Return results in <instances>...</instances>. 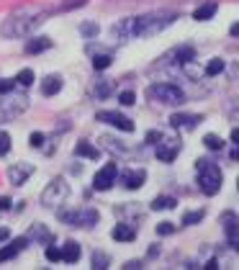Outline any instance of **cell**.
I'll use <instances>...</instances> for the list:
<instances>
[{"label": "cell", "instance_id": "obj_1", "mask_svg": "<svg viewBox=\"0 0 239 270\" xmlns=\"http://www.w3.org/2000/svg\"><path fill=\"white\" fill-rule=\"evenodd\" d=\"M47 13L49 11H44V8H39V5H21V8H16V11L3 21L0 34H3L5 39L29 36L36 26H41L44 21H47Z\"/></svg>", "mask_w": 239, "mask_h": 270}, {"label": "cell", "instance_id": "obj_2", "mask_svg": "<svg viewBox=\"0 0 239 270\" xmlns=\"http://www.w3.org/2000/svg\"><path fill=\"white\" fill-rule=\"evenodd\" d=\"M175 21V13H147V16H131V39L136 36H154Z\"/></svg>", "mask_w": 239, "mask_h": 270}, {"label": "cell", "instance_id": "obj_3", "mask_svg": "<svg viewBox=\"0 0 239 270\" xmlns=\"http://www.w3.org/2000/svg\"><path fill=\"white\" fill-rule=\"evenodd\" d=\"M196 173H198V185L206 196H216L221 191V170H219L211 160L201 157L196 162Z\"/></svg>", "mask_w": 239, "mask_h": 270}, {"label": "cell", "instance_id": "obj_4", "mask_svg": "<svg viewBox=\"0 0 239 270\" xmlns=\"http://www.w3.org/2000/svg\"><path fill=\"white\" fill-rule=\"evenodd\" d=\"M147 95L149 101L154 103H165V106H180L185 103V93L178 88V85H170V83H154L147 88Z\"/></svg>", "mask_w": 239, "mask_h": 270}, {"label": "cell", "instance_id": "obj_5", "mask_svg": "<svg viewBox=\"0 0 239 270\" xmlns=\"http://www.w3.org/2000/svg\"><path fill=\"white\" fill-rule=\"evenodd\" d=\"M67 196H70V185H67V180L64 178H54L52 183L44 188V193H41V203L47 206V209H59V206L67 201Z\"/></svg>", "mask_w": 239, "mask_h": 270}, {"label": "cell", "instance_id": "obj_6", "mask_svg": "<svg viewBox=\"0 0 239 270\" xmlns=\"http://www.w3.org/2000/svg\"><path fill=\"white\" fill-rule=\"evenodd\" d=\"M26 108H29V98H23V95H13V98L0 101V124L18 119Z\"/></svg>", "mask_w": 239, "mask_h": 270}, {"label": "cell", "instance_id": "obj_7", "mask_svg": "<svg viewBox=\"0 0 239 270\" xmlns=\"http://www.w3.org/2000/svg\"><path fill=\"white\" fill-rule=\"evenodd\" d=\"M100 214L95 209H80V211H72V214H62V221H67L70 227H93L98 224Z\"/></svg>", "mask_w": 239, "mask_h": 270}, {"label": "cell", "instance_id": "obj_8", "mask_svg": "<svg viewBox=\"0 0 239 270\" xmlns=\"http://www.w3.org/2000/svg\"><path fill=\"white\" fill-rule=\"evenodd\" d=\"M116 178H118V165H116V162H108V165H103L95 173L93 188H95V191H108V188L116 183Z\"/></svg>", "mask_w": 239, "mask_h": 270}, {"label": "cell", "instance_id": "obj_9", "mask_svg": "<svg viewBox=\"0 0 239 270\" xmlns=\"http://www.w3.org/2000/svg\"><path fill=\"white\" fill-rule=\"evenodd\" d=\"M95 121L111 124V126H116V129H121V131H134L131 119H126L124 113H116V111H98L95 113Z\"/></svg>", "mask_w": 239, "mask_h": 270}, {"label": "cell", "instance_id": "obj_10", "mask_svg": "<svg viewBox=\"0 0 239 270\" xmlns=\"http://www.w3.org/2000/svg\"><path fill=\"white\" fill-rule=\"evenodd\" d=\"M31 175H34V165H29V162H13V165L8 167V180H11L13 185H23Z\"/></svg>", "mask_w": 239, "mask_h": 270}, {"label": "cell", "instance_id": "obj_11", "mask_svg": "<svg viewBox=\"0 0 239 270\" xmlns=\"http://www.w3.org/2000/svg\"><path fill=\"white\" fill-rule=\"evenodd\" d=\"M170 144H165V137L157 142V157L162 160V162H172L178 157V152H180V142H175V139H167Z\"/></svg>", "mask_w": 239, "mask_h": 270}, {"label": "cell", "instance_id": "obj_12", "mask_svg": "<svg viewBox=\"0 0 239 270\" xmlns=\"http://www.w3.org/2000/svg\"><path fill=\"white\" fill-rule=\"evenodd\" d=\"M111 36H113V41H126V39H131V16H129V18H121L118 23H113Z\"/></svg>", "mask_w": 239, "mask_h": 270}, {"label": "cell", "instance_id": "obj_13", "mask_svg": "<svg viewBox=\"0 0 239 270\" xmlns=\"http://www.w3.org/2000/svg\"><path fill=\"white\" fill-rule=\"evenodd\" d=\"M196 124H201V116H188V113L170 116V126H175V129H193Z\"/></svg>", "mask_w": 239, "mask_h": 270}, {"label": "cell", "instance_id": "obj_14", "mask_svg": "<svg viewBox=\"0 0 239 270\" xmlns=\"http://www.w3.org/2000/svg\"><path fill=\"white\" fill-rule=\"evenodd\" d=\"M224 232H226L229 247H237L239 237H237V216L234 214H224Z\"/></svg>", "mask_w": 239, "mask_h": 270}, {"label": "cell", "instance_id": "obj_15", "mask_svg": "<svg viewBox=\"0 0 239 270\" xmlns=\"http://www.w3.org/2000/svg\"><path fill=\"white\" fill-rule=\"evenodd\" d=\"M111 237L116 242H131V239H136V229L131 227V224H116L113 232H111Z\"/></svg>", "mask_w": 239, "mask_h": 270}, {"label": "cell", "instance_id": "obj_16", "mask_svg": "<svg viewBox=\"0 0 239 270\" xmlns=\"http://www.w3.org/2000/svg\"><path fill=\"white\" fill-rule=\"evenodd\" d=\"M26 245H29V239H26V237H18V239H13V245H8V247H3V250H0V263H5V260L16 257V255H18V252H21Z\"/></svg>", "mask_w": 239, "mask_h": 270}, {"label": "cell", "instance_id": "obj_17", "mask_svg": "<svg viewBox=\"0 0 239 270\" xmlns=\"http://www.w3.org/2000/svg\"><path fill=\"white\" fill-rule=\"evenodd\" d=\"M147 180V173L144 170H129V173L124 175V185L129 188V191H136V188H142Z\"/></svg>", "mask_w": 239, "mask_h": 270}, {"label": "cell", "instance_id": "obj_18", "mask_svg": "<svg viewBox=\"0 0 239 270\" xmlns=\"http://www.w3.org/2000/svg\"><path fill=\"white\" fill-rule=\"evenodd\" d=\"M80 245H77V242H67V245H64L62 250H59V257L64 260V263H77V260H80Z\"/></svg>", "mask_w": 239, "mask_h": 270}, {"label": "cell", "instance_id": "obj_19", "mask_svg": "<svg viewBox=\"0 0 239 270\" xmlns=\"http://www.w3.org/2000/svg\"><path fill=\"white\" fill-rule=\"evenodd\" d=\"M59 90H62V77L59 75H49V77L41 80V93L44 95H57Z\"/></svg>", "mask_w": 239, "mask_h": 270}, {"label": "cell", "instance_id": "obj_20", "mask_svg": "<svg viewBox=\"0 0 239 270\" xmlns=\"http://www.w3.org/2000/svg\"><path fill=\"white\" fill-rule=\"evenodd\" d=\"M75 155H77V157H88V160H98L100 152H98V147H93L90 142H80L77 147H75Z\"/></svg>", "mask_w": 239, "mask_h": 270}, {"label": "cell", "instance_id": "obj_21", "mask_svg": "<svg viewBox=\"0 0 239 270\" xmlns=\"http://www.w3.org/2000/svg\"><path fill=\"white\" fill-rule=\"evenodd\" d=\"M52 47L49 39H44V36H39V39H31L29 44H26V52L29 54H39V52H47Z\"/></svg>", "mask_w": 239, "mask_h": 270}, {"label": "cell", "instance_id": "obj_22", "mask_svg": "<svg viewBox=\"0 0 239 270\" xmlns=\"http://www.w3.org/2000/svg\"><path fill=\"white\" fill-rule=\"evenodd\" d=\"M31 237L34 239H41L44 245H52V239H54V234L44 227V224H34V229H31Z\"/></svg>", "mask_w": 239, "mask_h": 270}, {"label": "cell", "instance_id": "obj_23", "mask_svg": "<svg viewBox=\"0 0 239 270\" xmlns=\"http://www.w3.org/2000/svg\"><path fill=\"white\" fill-rule=\"evenodd\" d=\"M214 13H216V3H206V5L196 8L193 18H196V21H208V18H214Z\"/></svg>", "mask_w": 239, "mask_h": 270}, {"label": "cell", "instance_id": "obj_24", "mask_svg": "<svg viewBox=\"0 0 239 270\" xmlns=\"http://www.w3.org/2000/svg\"><path fill=\"white\" fill-rule=\"evenodd\" d=\"M175 198H170V196H160V198H154L152 201V209L154 211H165V209H175Z\"/></svg>", "mask_w": 239, "mask_h": 270}, {"label": "cell", "instance_id": "obj_25", "mask_svg": "<svg viewBox=\"0 0 239 270\" xmlns=\"http://www.w3.org/2000/svg\"><path fill=\"white\" fill-rule=\"evenodd\" d=\"M221 72H224V59H211L206 65V75L208 77H216V75H221Z\"/></svg>", "mask_w": 239, "mask_h": 270}, {"label": "cell", "instance_id": "obj_26", "mask_svg": "<svg viewBox=\"0 0 239 270\" xmlns=\"http://www.w3.org/2000/svg\"><path fill=\"white\" fill-rule=\"evenodd\" d=\"M206 216V211L203 209H198V211H188L185 216H183V224H185V227H193V224H198L201 219H203Z\"/></svg>", "mask_w": 239, "mask_h": 270}, {"label": "cell", "instance_id": "obj_27", "mask_svg": "<svg viewBox=\"0 0 239 270\" xmlns=\"http://www.w3.org/2000/svg\"><path fill=\"white\" fill-rule=\"evenodd\" d=\"M108 265H111V260H108L106 252H93V268L103 270V268H108Z\"/></svg>", "mask_w": 239, "mask_h": 270}, {"label": "cell", "instance_id": "obj_28", "mask_svg": "<svg viewBox=\"0 0 239 270\" xmlns=\"http://www.w3.org/2000/svg\"><path fill=\"white\" fill-rule=\"evenodd\" d=\"M203 144H206L208 149H221V147H224L221 137H216V134H206V137H203Z\"/></svg>", "mask_w": 239, "mask_h": 270}, {"label": "cell", "instance_id": "obj_29", "mask_svg": "<svg viewBox=\"0 0 239 270\" xmlns=\"http://www.w3.org/2000/svg\"><path fill=\"white\" fill-rule=\"evenodd\" d=\"M175 57H178V62H190L196 57V52H193V47H180V49H175Z\"/></svg>", "mask_w": 239, "mask_h": 270}, {"label": "cell", "instance_id": "obj_30", "mask_svg": "<svg viewBox=\"0 0 239 270\" xmlns=\"http://www.w3.org/2000/svg\"><path fill=\"white\" fill-rule=\"evenodd\" d=\"M16 83L18 85H31L34 83V70H21L16 75Z\"/></svg>", "mask_w": 239, "mask_h": 270}, {"label": "cell", "instance_id": "obj_31", "mask_svg": "<svg viewBox=\"0 0 239 270\" xmlns=\"http://www.w3.org/2000/svg\"><path fill=\"white\" fill-rule=\"evenodd\" d=\"M108 65H111V57H108V54H98V57L93 59V67L95 70H106Z\"/></svg>", "mask_w": 239, "mask_h": 270}, {"label": "cell", "instance_id": "obj_32", "mask_svg": "<svg viewBox=\"0 0 239 270\" xmlns=\"http://www.w3.org/2000/svg\"><path fill=\"white\" fill-rule=\"evenodd\" d=\"M172 232H175V224H172V221L157 224V234H160V237H167V234H172Z\"/></svg>", "mask_w": 239, "mask_h": 270}, {"label": "cell", "instance_id": "obj_33", "mask_svg": "<svg viewBox=\"0 0 239 270\" xmlns=\"http://www.w3.org/2000/svg\"><path fill=\"white\" fill-rule=\"evenodd\" d=\"M88 0H64V3L59 5V11H72V8H82Z\"/></svg>", "mask_w": 239, "mask_h": 270}, {"label": "cell", "instance_id": "obj_34", "mask_svg": "<svg viewBox=\"0 0 239 270\" xmlns=\"http://www.w3.org/2000/svg\"><path fill=\"white\" fill-rule=\"evenodd\" d=\"M8 149H11V137H8L5 131H0V157H3Z\"/></svg>", "mask_w": 239, "mask_h": 270}, {"label": "cell", "instance_id": "obj_35", "mask_svg": "<svg viewBox=\"0 0 239 270\" xmlns=\"http://www.w3.org/2000/svg\"><path fill=\"white\" fill-rule=\"evenodd\" d=\"M80 31L85 34V36H98V23H82Z\"/></svg>", "mask_w": 239, "mask_h": 270}, {"label": "cell", "instance_id": "obj_36", "mask_svg": "<svg viewBox=\"0 0 239 270\" xmlns=\"http://www.w3.org/2000/svg\"><path fill=\"white\" fill-rule=\"evenodd\" d=\"M118 101H121L124 106H131V103L136 101V95L131 93V90H124V93H121V95H118Z\"/></svg>", "mask_w": 239, "mask_h": 270}, {"label": "cell", "instance_id": "obj_37", "mask_svg": "<svg viewBox=\"0 0 239 270\" xmlns=\"http://www.w3.org/2000/svg\"><path fill=\"white\" fill-rule=\"evenodd\" d=\"M29 144H31V147H41V144H44V134L41 131H34L31 137H29Z\"/></svg>", "mask_w": 239, "mask_h": 270}, {"label": "cell", "instance_id": "obj_38", "mask_svg": "<svg viewBox=\"0 0 239 270\" xmlns=\"http://www.w3.org/2000/svg\"><path fill=\"white\" fill-rule=\"evenodd\" d=\"M16 85V80H0V95H5V93H11Z\"/></svg>", "mask_w": 239, "mask_h": 270}, {"label": "cell", "instance_id": "obj_39", "mask_svg": "<svg viewBox=\"0 0 239 270\" xmlns=\"http://www.w3.org/2000/svg\"><path fill=\"white\" fill-rule=\"evenodd\" d=\"M47 260H49V263H57V260H62V257H59V250L49 245V247H47Z\"/></svg>", "mask_w": 239, "mask_h": 270}, {"label": "cell", "instance_id": "obj_40", "mask_svg": "<svg viewBox=\"0 0 239 270\" xmlns=\"http://www.w3.org/2000/svg\"><path fill=\"white\" fill-rule=\"evenodd\" d=\"M162 137H165L162 131H149V134H147V142H149V144H157Z\"/></svg>", "mask_w": 239, "mask_h": 270}, {"label": "cell", "instance_id": "obj_41", "mask_svg": "<svg viewBox=\"0 0 239 270\" xmlns=\"http://www.w3.org/2000/svg\"><path fill=\"white\" fill-rule=\"evenodd\" d=\"M5 209H11V201H8V198H0V211H5Z\"/></svg>", "mask_w": 239, "mask_h": 270}, {"label": "cell", "instance_id": "obj_42", "mask_svg": "<svg viewBox=\"0 0 239 270\" xmlns=\"http://www.w3.org/2000/svg\"><path fill=\"white\" fill-rule=\"evenodd\" d=\"M8 237H11V232H8V229L3 227V229H0V242H5Z\"/></svg>", "mask_w": 239, "mask_h": 270}, {"label": "cell", "instance_id": "obj_43", "mask_svg": "<svg viewBox=\"0 0 239 270\" xmlns=\"http://www.w3.org/2000/svg\"><path fill=\"white\" fill-rule=\"evenodd\" d=\"M124 268H126V270H134V268H142V265H139V263H134V260H131V263H126Z\"/></svg>", "mask_w": 239, "mask_h": 270}, {"label": "cell", "instance_id": "obj_44", "mask_svg": "<svg viewBox=\"0 0 239 270\" xmlns=\"http://www.w3.org/2000/svg\"><path fill=\"white\" fill-rule=\"evenodd\" d=\"M229 34H232V36H237V34H239V23H234L232 29H229Z\"/></svg>", "mask_w": 239, "mask_h": 270}, {"label": "cell", "instance_id": "obj_45", "mask_svg": "<svg viewBox=\"0 0 239 270\" xmlns=\"http://www.w3.org/2000/svg\"><path fill=\"white\" fill-rule=\"evenodd\" d=\"M232 142H234V144H239V131H237V129L232 131Z\"/></svg>", "mask_w": 239, "mask_h": 270}]
</instances>
